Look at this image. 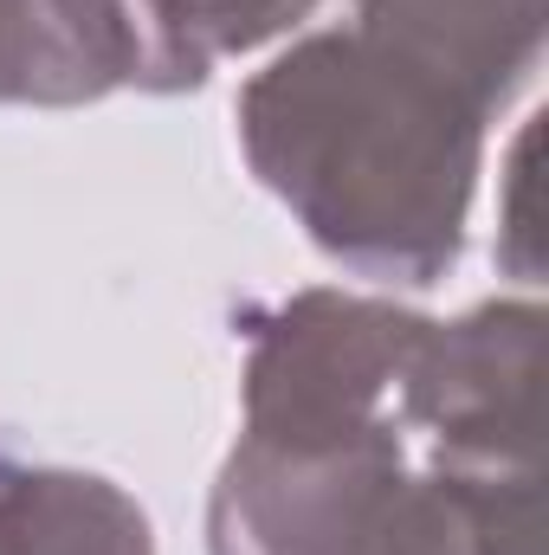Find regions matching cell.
Returning a JSON list of instances; mask_svg holds the SVG:
<instances>
[{
    "instance_id": "cell-2",
    "label": "cell",
    "mask_w": 549,
    "mask_h": 555,
    "mask_svg": "<svg viewBox=\"0 0 549 555\" xmlns=\"http://www.w3.org/2000/svg\"><path fill=\"white\" fill-rule=\"evenodd\" d=\"M491 104L375 26L317 33L240 98L266 188L323 253L369 278L433 284L459 259Z\"/></svg>"
},
{
    "instance_id": "cell-3",
    "label": "cell",
    "mask_w": 549,
    "mask_h": 555,
    "mask_svg": "<svg viewBox=\"0 0 549 555\" xmlns=\"http://www.w3.org/2000/svg\"><path fill=\"white\" fill-rule=\"evenodd\" d=\"M98 78L181 91L201 85L220 52H246L297 26L317 0H65Z\"/></svg>"
},
{
    "instance_id": "cell-6",
    "label": "cell",
    "mask_w": 549,
    "mask_h": 555,
    "mask_svg": "<svg viewBox=\"0 0 549 555\" xmlns=\"http://www.w3.org/2000/svg\"><path fill=\"white\" fill-rule=\"evenodd\" d=\"M0 98H33V104L98 98L52 0H0Z\"/></svg>"
},
{
    "instance_id": "cell-4",
    "label": "cell",
    "mask_w": 549,
    "mask_h": 555,
    "mask_svg": "<svg viewBox=\"0 0 549 555\" xmlns=\"http://www.w3.org/2000/svg\"><path fill=\"white\" fill-rule=\"evenodd\" d=\"M356 7L362 26L465 78L491 111H505V98L537 72L544 52V0H356Z\"/></svg>"
},
{
    "instance_id": "cell-5",
    "label": "cell",
    "mask_w": 549,
    "mask_h": 555,
    "mask_svg": "<svg viewBox=\"0 0 549 555\" xmlns=\"http://www.w3.org/2000/svg\"><path fill=\"white\" fill-rule=\"evenodd\" d=\"M0 555H155L142 511L104 478L0 459Z\"/></svg>"
},
{
    "instance_id": "cell-1",
    "label": "cell",
    "mask_w": 549,
    "mask_h": 555,
    "mask_svg": "<svg viewBox=\"0 0 549 555\" xmlns=\"http://www.w3.org/2000/svg\"><path fill=\"white\" fill-rule=\"evenodd\" d=\"M544 310L304 291L253 323L214 555H544Z\"/></svg>"
}]
</instances>
